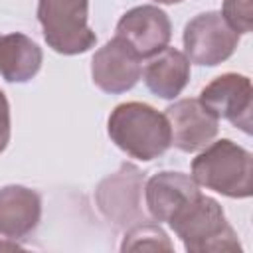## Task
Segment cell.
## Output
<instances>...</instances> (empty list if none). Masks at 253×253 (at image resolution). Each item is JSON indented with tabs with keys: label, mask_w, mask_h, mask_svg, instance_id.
I'll list each match as a JSON object with an SVG mask.
<instances>
[{
	"label": "cell",
	"mask_w": 253,
	"mask_h": 253,
	"mask_svg": "<svg viewBox=\"0 0 253 253\" xmlns=\"http://www.w3.org/2000/svg\"><path fill=\"white\" fill-rule=\"evenodd\" d=\"M111 140L136 160H154L172 146L170 125L164 113L138 101L117 105L107 121Z\"/></svg>",
	"instance_id": "cell-1"
},
{
	"label": "cell",
	"mask_w": 253,
	"mask_h": 253,
	"mask_svg": "<svg viewBox=\"0 0 253 253\" xmlns=\"http://www.w3.org/2000/svg\"><path fill=\"white\" fill-rule=\"evenodd\" d=\"M168 223L190 253L241 251L237 233L229 225L221 206L202 192L184 204Z\"/></svg>",
	"instance_id": "cell-2"
},
{
	"label": "cell",
	"mask_w": 253,
	"mask_h": 253,
	"mask_svg": "<svg viewBox=\"0 0 253 253\" xmlns=\"http://www.w3.org/2000/svg\"><path fill=\"white\" fill-rule=\"evenodd\" d=\"M192 178L198 186L227 198L253 194V156L229 138L210 142L192 160Z\"/></svg>",
	"instance_id": "cell-3"
},
{
	"label": "cell",
	"mask_w": 253,
	"mask_h": 253,
	"mask_svg": "<svg viewBox=\"0 0 253 253\" xmlns=\"http://www.w3.org/2000/svg\"><path fill=\"white\" fill-rule=\"evenodd\" d=\"M89 0H38V20L45 43L61 55H77L97 42L87 24Z\"/></svg>",
	"instance_id": "cell-4"
},
{
	"label": "cell",
	"mask_w": 253,
	"mask_h": 253,
	"mask_svg": "<svg viewBox=\"0 0 253 253\" xmlns=\"http://www.w3.org/2000/svg\"><path fill=\"white\" fill-rule=\"evenodd\" d=\"M182 40L186 57L192 63L213 67L233 55L239 34L229 28L221 12H204L186 24Z\"/></svg>",
	"instance_id": "cell-5"
},
{
	"label": "cell",
	"mask_w": 253,
	"mask_h": 253,
	"mask_svg": "<svg viewBox=\"0 0 253 253\" xmlns=\"http://www.w3.org/2000/svg\"><path fill=\"white\" fill-rule=\"evenodd\" d=\"M217 121L225 119L233 126L251 134L253 89L251 79L241 73H223L210 81L198 99Z\"/></svg>",
	"instance_id": "cell-6"
},
{
	"label": "cell",
	"mask_w": 253,
	"mask_h": 253,
	"mask_svg": "<svg viewBox=\"0 0 253 253\" xmlns=\"http://www.w3.org/2000/svg\"><path fill=\"white\" fill-rule=\"evenodd\" d=\"M142 75V63L136 51L121 38L109 40L91 59L93 83L111 95L132 89Z\"/></svg>",
	"instance_id": "cell-7"
},
{
	"label": "cell",
	"mask_w": 253,
	"mask_h": 253,
	"mask_svg": "<svg viewBox=\"0 0 253 253\" xmlns=\"http://www.w3.org/2000/svg\"><path fill=\"white\" fill-rule=\"evenodd\" d=\"M115 36L125 40L136 51V55L144 59L168 47L172 38V24L164 10L152 4H142L123 14Z\"/></svg>",
	"instance_id": "cell-8"
},
{
	"label": "cell",
	"mask_w": 253,
	"mask_h": 253,
	"mask_svg": "<svg viewBox=\"0 0 253 253\" xmlns=\"http://www.w3.org/2000/svg\"><path fill=\"white\" fill-rule=\"evenodd\" d=\"M172 144L182 152H198L206 148L217 134L219 121L198 101L180 99L166 107Z\"/></svg>",
	"instance_id": "cell-9"
},
{
	"label": "cell",
	"mask_w": 253,
	"mask_h": 253,
	"mask_svg": "<svg viewBox=\"0 0 253 253\" xmlns=\"http://www.w3.org/2000/svg\"><path fill=\"white\" fill-rule=\"evenodd\" d=\"M142 174L132 164H123L119 172L101 182L97 202L101 211L117 225L132 223L138 215V196Z\"/></svg>",
	"instance_id": "cell-10"
},
{
	"label": "cell",
	"mask_w": 253,
	"mask_h": 253,
	"mask_svg": "<svg viewBox=\"0 0 253 253\" xmlns=\"http://www.w3.org/2000/svg\"><path fill=\"white\" fill-rule=\"evenodd\" d=\"M200 194L196 180L184 172H158L144 186V200L150 215L160 223L168 221L184 204Z\"/></svg>",
	"instance_id": "cell-11"
},
{
	"label": "cell",
	"mask_w": 253,
	"mask_h": 253,
	"mask_svg": "<svg viewBox=\"0 0 253 253\" xmlns=\"http://www.w3.org/2000/svg\"><path fill=\"white\" fill-rule=\"evenodd\" d=\"M42 217L40 196L20 184L0 188V235L22 239L30 235Z\"/></svg>",
	"instance_id": "cell-12"
},
{
	"label": "cell",
	"mask_w": 253,
	"mask_h": 253,
	"mask_svg": "<svg viewBox=\"0 0 253 253\" xmlns=\"http://www.w3.org/2000/svg\"><path fill=\"white\" fill-rule=\"evenodd\" d=\"M190 81V59L176 47H164L144 67L146 87L160 99L178 97Z\"/></svg>",
	"instance_id": "cell-13"
},
{
	"label": "cell",
	"mask_w": 253,
	"mask_h": 253,
	"mask_svg": "<svg viewBox=\"0 0 253 253\" xmlns=\"http://www.w3.org/2000/svg\"><path fill=\"white\" fill-rule=\"evenodd\" d=\"M42 47L26 34L0 36V73L8 83H26L42 67Z\"/></svg>",
	"instance_id": "cell-14"
},
{
	"label": "cell",
	"mask_w": 253,
	"mask_h": 253,
	"mask_svg": "<svg viewBox=\"0 0 253 253\" xmlns=\"http://www.w3.org/2000/svg\"><path fill=\"white\" fill-rule=\"evenodd\" d=\"M134 249H164V251H172V243L168 239V235L152 223H136L134 227H130V231L126 233L121 251H134Z\"/></svg>",
	"instance_id": "cell-15"
},
{
	"label": "cell",
	"mask_w": 253,
	"mask_h": 253,
	"mask_svg": "<svg viewBox=\"0 0 253 253\" xmlns=\"http://www.w3.org/2000/svg\"><path fill=\"white\" fill-rule=\"evenodd\" d=\"M223 20L237 34H249L253 28V0H223Z\"/></svg>",
	"instance_id": "cell-16"
},
{
	"label": "cell",
	"mask_w": 253,
	"mask_h": 253,
	"mask_svg": "<svg viewBox=\"0 0 253 253\" xmlns=\"http://www.w3.org/2000/svg\"><path fill=\"white\" fill-rule=\"evenodd\" d=\"M8 142H10V105L4 91L0 89V154L6 150Z\"/></svg>",
	"instance_id": "cell-17"
},
{
	"label": "cell",
	"mask_w": 253,
	"mask_h": 253,
	"mask_svg": "<svg viewBox=\"0 0 253 253\" xmlns=\"http://www.w3.org/2000/svg\"><path fill=\"white\" fill-rule=\"evenodd\" d=\"M154 2H158V4H178L182 0H154Z\"/></svg>",
	"instance_id": "cell-18"
}]
</instances>
